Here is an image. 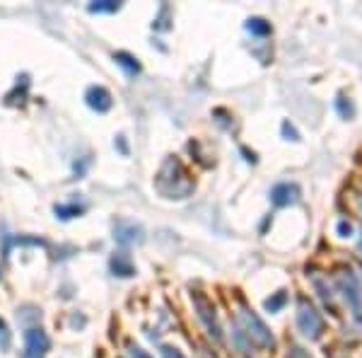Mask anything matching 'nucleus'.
<instances>
[{
  "label": "nucleus",
  "instance_id": "1",
  "mask_svg": "<svg viewBox=\"0 0 362 358\" xmlns=\"http://www.w3.org/2000/svg\"><path fill=\"white\" fill-rule=\"evenodd\" d=\"M336 286L341 291V296L346 298L348 308L353 310L355 320H362V281L360 276L350 269H343V272L336 274Z\"/></svg>",
  "mask_w": 362,
  "mask_h": 358
},
{
  "label": "nucleus",
  "instance_id": "2",
  "mask_svg": "<svg viewBox=\"0 0 362 358\" xmlns=\"http://www.w3.org/2000/svg\"><path fill=\"white\" fill-rule=\"evenodd\" d=\"M239 322H242L244 337H247L251 344L261 346V349H271V346H273V334L264 325V320L254 313V310H249V308L239 310Z\"/></svg>",
  "mask_w": 362,
  "mask_h": 358
},
{
  "label": "nucleus",
  "instance_id": "3",
  "mask_svg": "<svg viewBox=\"0 0 362 358\" xmlns=\"http://www.w3.org/2000/svg\"><path fill=\"white\" fill-rule=\"evenodd\" d=\"M297 327H300V332L305 334L307 339H312V342L319 339L321 332H324V317H321L317 313V308L309 301H305V298L297 303Z\"/></svg>",
  "mask_w": 362,
  "mask_h": 358
},
{
  "label": "nucleus",
  "instance_id": "4",
  "mask_svg": "<svg viewBox=\"0 0 362 358\" xmlns=\"http://www.w3.org/2000/svg\"><path fill=\"white\" fill-rule=\"evenodd\" d=\"M194 305H196V310H198V317H201V322L206 325V330L210 337L215 339V342H220L223 339V330H220V322H218V315H215V305L208 301L203 293H194Z\"/></svg>",
  "mask_w": 362,
  "mask_h": 358
},
{
  "label": "nucleus",
  "instance_id": "5",
  "mask_svg": "<svg viewBox=\"0 0 362 358\" xmlns=\"http://www.w3.org/2000/svg\"><path fill=\"white\" fill-rule=\"evenodd\" d=\"M25 344H27V354L39 356V358H44L46 351L51 349V342H49V337H46V332L42 330V327H27Z\"/></svg>",
  "mask_w": 362,
  "mask_h": 358
},
{
  "label": "nucleus",
  "instance_id": "6",
  "mask_svg": "<svg viewBox=\"0 0 362 358\" xmlns=\"http://www.w3.org/2000/svg\"><path fill=\"white\" fill-rule=\"evenodd\" d=\"M114 240L119 245H136L143 240V230H140V225H136V223H128V220H119L114 225Z\"/></svg>",
  "mask_w": 362,
  "mask_h": 358
},
{
  "label": "nucleus",
  "instance_id": "7",
  "mask_svg": "<svg viewBox=\"0 0 362 358\" xmlns=\"http://www.w3.org/2000/svg\"><path fill=\"white\" fill-rule=\"evenodd\" d=\"M85 102H87V107L99 111V114L109 111V109H112V104H114L112 102V95H109L107 87H99V85L90 87V90L85 92Z\"/></svg>",
  "mask_w": 362,
  "mask_h": 358
},
{
  "label": "nucleus",
  "instance_id": "8",
  "mask_svg": "<svg viewBox=\"0 0 362 358\" xmlns=\"http://www.w3.org/2000/svg\"><path fill=\"white\" fill-rule=\"evenodd\" d=\"M300 198V189L295 184H278L276 189L271 191V201L276 206H290Z\"/></svg>",
  "mask_w": 362,
  "mask_h": 358
},
{
  "label": "nucleus",
  "instance_id": "9",
  "mask_svg": "<svg viewBox=\"0 0 362 358\" xmlns=\"http://www.w3.org/2000/svg\"><path fill=\"white\" fill-rule=\"evenodd\" d=\"M112 272H114V276L128 279V276L136 274V267H133L131 257H128L126 252H116V254L112 257Z\"/></svg>",
  "mask_w": 362,
  "mask_h": 358
},
{
  "label": "nucleus",
  "instance_id": "10",
  "mask_svg": "<svg viewBox=\"0 0 362 358\" xmlns=\"http://www.w3.org/2000/svg\"><path fill=\"white\" fill-rule=\"evenodd\" d=\"M114 61L119 63V66L124 68L128 75H136L138 70H140V63H138L136 58H133L131 54H124V51H119V54H114Z\"/></svg>",
  "mask_w": 362,
  "mask_h": 358
},
{
  "label": "nucleus",
  "instance_id": "11",
  "mask_svg": "<svg viewBox=\"0 0 362 358\" xmlns=\"http://www.w3.org/2000/svg\"><path fill=\"white\" fill-rule=\"evenodd\" d=\"M247 29L251 34H259V37H266V34H271V25H268L266 20H261V17H254V20H249Z\"/></svg>",
  "mask_w": 362,
  "mask_h": 358
},
{
  "label": "nucleus",
  "instance_id": "12",
  "mask_svg": "<svg viewBox=\"0 0 362 358\" xmlns=\"http://www.w3.org/2000/svg\"><path fill=\"white\" fill-rule=\"evenodd\" d=\"M121 8V3H114V0H102V3H92L90 13H116Z\"/></svg>",
  "mask_w": 362,
  "mask_h": 358
},
{
  "label": "nucleus",
  "instance_id": "13",
  "mask_svg": "<svg viewBox=\"0 0 362 358\" xmlns=\"http://www.w3.org/2000/svg\"><path fill=\"white\" fill-rule=\"evenodd\" d=\"M80 213H83V206H56V216L63 220L75 218V216H80Z\"/></svg>",
  "mask_w": 362,
  "mask_h": 358
},
{
  "label": "nucleus",
  "instance_id": "14",
  "mask_svg": "<svg viewBox=\"0 0 362 358\" xmlns=\"http://www.w3.org/2000/svg\"><path fill=\"white\" fill-rule=\"evenodd\" d=\"M10 342H13V337H10L8 325H5V320H0V351H8Z\"/></svg>",
  "mask_w": 362,
  "mask_h": 358
},
{
  "label": "nucleus",
  "instance_id": "15",
  "mask_svg": "<svg viewBox=\"0 0 362 358\" xmlns=\"http://www.w3.org/2000/svg\"><path fill=\"white\" fill-rule=\"evenodd\" d=\"M285 301H288V296H285V293H278L276 298H268V301H266V310H271V313H276V310L283 308Z\"/></svg>",
  "mask_w": 362,
  "mask_h": 358
},
{
  "label": "nucleus",
  "instance_id": "16",
  "mask_svg": "<svg viewBox=\"0 0 362 358\" xmlns=\"http://www.w3.org/2000/svg\"><path fill=\"white\" fill-rule=\"evenodd\" d=\"M160 356H162V358H184V354H181L179 349H174V346H162V349H160Z\"/></svg>",
  "mask_w": 362,
  "mask_h": 358
},
{
  "label": "nucleus",
  "instance_id": "17",
  "mask_svg": "<svg viewBox=\"0 0 362 358\" xmlns=\"http://www.w3.org/2000/svg\"><path fill=\"white\" fill-rule=\"evenodd\" d=\"M131 358H150V356L143 349H138V346H131Z\"/></svg>",
  "mask_w": 362,
  "mask_h": 358
},
{
  "label": "nucleus",
  "instance_id": "18",
  "mask_svg": "<svg viewBox=\"0 0 362 358\" xmlns=\"http://www.w3.org/2000/svg\"><path fill=\"white\" fill-rule=\"evenodd\" d=\"M288 358H312V356H309L307 351H302V349H293Z\"/></svg>",
  "mask_w": 362,
  "mask_h": 358
},
{
  "label": "nucleus",
  "instance_id": "19",
  "mask_svg": "<svg viewBox=\"0 0 362 358\" xmlns=\"http://www.w3.org/2000/svg\"><path fill=\"white\" fill-rule=\"evenodd\" d=\"M350 230H353V228H350V223H341V225H338V233H341V237H348Z\"/></svg>",
  "mask_w": 362,
  "mask_h": 358
},
{
  "label": "nucleus",
  "instance_id": "20",
  "mask_svg": "<svg viewBox=\"0 0 362 358\" xmlns=\"http://www.w3.org/2000/svg\"><path fill=\"white\" fill-rule=\"evenodd\" d=\"M22 358H39V356H32V354H27V351H25V354H22Z\"/></svg>",
  "mask_w": 362,
  "mask_h": 358
},
{
  "label": "nucleus",
  "instance_id": "21",
  "mask_svg": "<svg viewBox=\"0 0 362 358\" xmlns=\"http://www.w3.org/2000/svg\"><path fill=\"white\" fill-rule=\"evenodd\" d=\"M360 211H362V201H360Z\"/></svg>",
  "mask_w": 362,
  "mask_h": 358
}]
</instances>
